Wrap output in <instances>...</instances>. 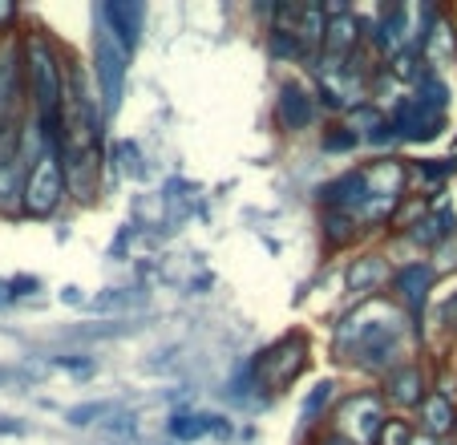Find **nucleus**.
I'll list each match as a JSON object with an SVG mask.
<instances>
[{
  "mask_svg": "<svg viewBox=\"0 0 457 445\" xmlns=\"http://www.w3.org/2000/svg\"><path fill=\"white\" fill-rule=\"evenodd\" d=\"M417 332L409 316L393 300H356L332 328V357L364 377H388L393 368L409 365Z\"/></svg>",
  "mask_w": 457,
  "mask_h": 445,
  "instance_id": "nucleus-1",
  "label": "nucleus"
},
{
  "mask_svg": "<svg viewBox=\"0 0 457 445\" xmlns=\"http://www.w3.org/2000/svg\"><path fill=\"white\" fill-rule=\"evenodd\" d=\"M21 57H25L29 113L41 122L49 142L61 146V113H65V78H70V65L61 57L57 41L37 25L29 33H21Z\"/></svg>",
  "mask_w": 457,
  "mask_h": 445,
  "instance_id": "nucleus-2",
  "label": "nucleus"
},
{
  "mask_svg": "<svg viewBox=\"0 0 457 445\" xmlns=\"http://www.w3.org/2000/svg\"><path fill=\"white\" fill-rule=\"evenodd\" d=\"M89 53H94L89 73H94L97 97H102V105H105V118L113 122V113L121 110V97H126L129 61H134V57H129V53L118 45V37H113L110 25L97 17V9H94V37H89Z\"/></svg>",
  "mask_w": 457,
  "mask_h": 445,
  "instance_id": "nucleus-3",
  "label": "nucleus"
},
{
  "mask_svg": "<svg viewBox=\"0 0 457 445\" xmlns=\"http://www.w3.org/2000/svg\"><path fill=\"white\" fill-rule=\"evenodd\" d=\"M70 198V179H65V163H61V146H49L25 179V219H53L61 203Z\"/></svg>",
  "mask_w": 457,
  "mask_h": 445,
  "instance_id": "nucleus-4",
  "label": "nucleus"
},
{
  "mask_svg": "<svg viewBox=\"0 0 457 445\" xmlns=\"http://www.w3.org/2000/svg\"><path fill=\"white\" fill-rule=\"evenodd\" d=\"M303 365H308V340H303L300 332L279 336L276 344H268V348L251 360V368H255V377H259V389H268V393H284L303 373Z\"/></svg>",
  "mask_w": 457,
  "mask_h": 445,
  "instance_id": "nucleus-5",
  "label": "nucleus"
},
{
  "mask_svg": "<svg viewBox=\"0 0 457 445\" xmlns=\"http://www.w3.org/2000/svg\"><path fill=\"white\" fill-rule=\"evenodd\" d=\"M29 113L25 94V57H21V33L0 41V134L17 126Z\"/></svg>",
  "mask_w": 457,
  "mask_h": 445,
  "instance_id": "nucleus-6",
  "label": "nucleus"
},
{
  "mask_svg": "<svg viewBox=\"0 0 457 445\" xmlns=\"http://www.w3.org/2000/svg\"><path fill=\"white\" fill-rule=\"evenodd\" d=\"M433 283H437V272H433L429 259L401 264L397 272H393V283H388V288H393V304L409 316V324H413L417 336H421V320H425V304H429Z\"/></svg>",
  "mask_w": 457,
  "mask_h": 445,
  "instance_id": "nucleus-7",
  "label": "nucleus"
},
{
  "mask_svg": "<svg viewBox=\"0 0 457 445\" xmlns=\"http://www.w3.org/2000/svg\"><path fill=\"white\" fill-rule=\"evenodd\" d=\"M388 421V405L380 393H353L337 409V433H345L356 445H377L380 425Z\"/></svg>",
  "mask_w": 457,
  "mask_h": 445,
  "instance_id": "nucleus-8",
  "label": "nucleus"
},
{
  "mask_svg": "<svg viewBox=\"0 0 457 445\" xmlns=\"http://www.w3.org/2000/svg\"><path fill=\"white\" fill-rule=\"evenodd\" d=\"M429 393H433L429 373H425L417 360H409V365L393 368V373L385 377V385H380V397H385V405H393V409H401V413L421 409Z\"/></svg>",
  "mask_w": 457,
  "mask_h": 445,
  "instance_id": "nucleus-9",
  "label": "nucleus"
},
{
  "mask_svg": "<svg viewBox=\"0 0 457 445\" xmlns=\"http://www.w3.org/2000/svg\"><path fill=\"white\" fill-rule=\"evenodd\" d=\"M369 198H377V195H372V187H369L364 166H353V171H345L316 187V203L324 206V211H353L356 214Z\"/></svg>",
  "mask_w": 457,
  "mask_h": 445,
  "instance_id": "nucleus-10",
  "label": "nucleus"
},
{
  "mask_svg": "<svg viewBox=\"0 0 457 445\" xmlns=\"http://www.w3.org/2000/svg\"><path fill=\"white\" fill-rule=\"evenodd\" d=\"M316 113H320L316 89H308L303 81H295V78L279 86L276 122L287 130V134H303V130H312V126H316Z\"/></svg>",
  "mask_w": 457,
  "mask_h": 445,
  "instance_id": "nucleus-11",
  "label": "nucleus"
},
{
  "mask_svg": "<svg viewBox=\"0 0 457 445\" xmlns=\"http://www.w3.org/2000/svg\"><path fill=\"white\" fill-rule=\"evenodd\" d=\"M97 17L110 25V33L118 37V45L134 57L146 33V4L138 0H110V4H97Z\"/></svg>",
  "mask_w": 457,
  "mask_h": 445,
  "instance_id": "nucleus-12",
  "label": "nucleus"
},
{
  "mask_svg": "<svg viewBox=\"0 0 457 445\" xmlns=\"http://www.w3.org/2000/svg\"><path fill=\"white\" fill-rule=\"evenodd\" d=\"M393 272H397V267L388 264L385 256L369 251V256H356L353 264H348L345 288L353 291V300H372V296H380V288H385V283H393Z\"/></svg>",
  "mask_w": 457,
  "mask_h": 445,
  "instance_id": "nucleus-13",
  "label": "nucleus"
},
{
  "mask_svg": "<svg viewBox=\"0 0 457 445\" xmlns=\"http://www.w3.org/2000/svg\"><path fill=\"white\" fill-rule=\"evenodd\" d=\"M453 235H457V211L449 203H441V206H433L417 227H409L405 239L413 243V248H421V251H437L441 243H449Z\"/></svg>",
  "mask_w": 457,
  "mask_h": 445,
  "instance_id": "nucleus-14",
  "label": "nucleus"
},
{
  "mask_svg": "<svg viewBox=\"0 0 457 445\" xmlns=\"http://www.w3.org/2000/svg\"><path fill=\"white\" fill-rule=\"evenodd\" d=\"M215 425H219V413L211 409H179L166 421V437H170V445H195L215 437Z\"/></svg>",
  "mask_w": 457,
  "mask_h": 445,
  "instance_id": "nucleus-15",
  "label": "nucleus"
},
{
  "mask_svg": "<svg viewBox=\"0 0 457 445\" xmlns=\"http://www.w3.org/2000/svg\"><path fill=\"white\" fill-rule=\"evenodd\" d=\"M453 425H457L453 397H441V393L425 397V405L417 409V433L433 437V441H449V437H453Z\"/></svg>",
  "mask_w": 457,
  "mask_h": 445,
  "instance_id": "nucleus-16",
  "label": "nucleus"
},
{
  "mask_svg": "<svg viewBox=\"0 0 457 445\" xmlns=\"http://www.w3.org/2000/svg\"><path fill=\"white\" fill-rule=\"evenodd\" d=\"M324 33H328V9L324 4H295V37L308 49L312 65H316L320 49H324Z\"/></svg>",
  "mask_w": 457,
  "mask_h": 445,
  "instance_id": "nucleus-17",
  "label": "nucleus"
},
{
  "mask_svg": "<svg viewBox=\"0 0 457 445\" xmlns=\"http://www.w3.org/2000/svg\"><path fill=\"white\" fill-rule=\"evenodd\" d=\"M86 308L89 312H102V316H113V312L129 316V312H146L150 308V296H146V288H105V291H97V296H89ZM113 320H118V316H113Z\"/></svg>",
  "mask_w": 457,
  "mask_h": 445,
  "instance_id": "nucleus-18",
  "label": "nucleus"
},
{
  "mask_svg": "<svg viewBox=\"0 0 457 445\" xmlns=\"http://www.w3.org/2000/svg\"><path fill=\"white\" fill-rule=\"evenodd\" d=\"M121 413H126V405H121L118 397H105V401H81V405H70V409H65V425L102 429V425H110L113 417H121Z\"/></svg>",
  "mask_w": 457,
  "mask_h": 445,
  "instance_id": "nucleus-19",
  "label": "nucleus"
},
{
  "mask_svg": "<svg viewBox=\"0 0 457 445\" xmlns=\"http://www.w3.org/2000/svg\"><path fill=\"white\" fill-rule=\"evenodd\" d=\"M142 320L138 316H118V320H102V324H81V328H70L65 340H86V344H97V340H121V336H134L142 332Z\"/></svg>",
  "mask_w": 457,
  "mask_h": 445,
  "instance_id": "nucleus-20",
  "label": "nucleus"
},
{
  "mask_svg": "<svg viewBox=\"0 0 457 445\" xmlns=\"http://www.w3.org/2000/svg\"><path fill=\"white\" fill-rule=\"evenodd\" d=\"M320 231H324V243H328L332 251L348 248V243H356V235L364 231V222L356 219L353 211H324L320 214Z\"/></svg>",
  "mask_w": 457,
  "mask_h": 445,
  "instance_id": "nucleus-21",
  "label": "nucleus"
},
{
  "mask_svg": "<svg viewBox=\"0 0 457 445\" xmlns=\"http://www.w3.org/2000/svg\"><path fill=\"white\" fill-rule=\"evenodd\" d=\"M105 163H113V174H118V179H129V182L146 179V158H142V146L134 142V138L113 142V150L105 155Z\"/></svg>",
  "mask_w": 457,
  "mask_h": 445,
  "instance_id": "nucleus-22",
  "label": "nucleus"
},
{
  "mask_svg": "<svg viewBox=\"0 0 457 445\" xmlns=\"http://www.w3.org/2000/svg\"><path fill=\"white\" fill-rule=\"evenodd\" d=\"M332 401H337V381H316V385L303 393V401H300V429L320 425L324 413L332 409Z\"/></svg>",
  "mask_w": 457,
  "mask_h": 445,
  "instance_id": "nucleus-23",
  "label": "nucleus"
},
{
  "mask_svg": "<svg viewBox=\"0 0 457 445\" xmlns=\"http://www.w3.org/2000/svg\"><path fill=\"white\" fill-rule=\"evenodd\" d=\"M268 49H271V57L284 61V65H303V61H308V49L300 45L295 29H271V33H268Z\"/></svg>",
  "mask_w": 457,
  "mask_h": 445,
  "instance_id": "nucleus-24",
  "label": "nucleus"
},
{
  "mask_svg": "<svg viewBox=\"0 0 457 445\" xmlns=\"http://www.w3.org/2000/svg\"><path fill=\"white\" fill-rule=\"evenodd\" d=\"M417 441V425L409 417H401V413H388V421L380 425L377 433V445H413Z\"/></svg>",
  "mask_w": 457,
  "mask_h": 445,
  "instance_id": "nucleus-25",
  "label": "nucleus"
},
{
  "mask_svg": "<svg viewBox=\"0 0 457 445\" xmlns=\"http://www.w3.org/2000/svg\"><path fill=\"white\" fill-rule=\"evenodd\" d=\"M413 171H417V179H425V182H433V187H441V182H445L449 174L457 171V163H453V158H425V163H417Z\"/></svg>",
  "mask_w": 457,
  "mask_h": 445,
  "instance_id": "nucleus-26",
  "label": "nucleus"
},
{
  "mask_svg": "<svg viewBox=\"0 0 457 445\" xmlns=\"http://www.w3.org/2000/svg\"><path fill=\"white\" fill-rule=\"evenodd\" d=\"M320 146H324V155H345V150H356V146H361V138H356L348 126H337L320 138Z\"/></svg>",
  "mask_w": 457,
  "mask_h": 445,
  "instance_id": "nucleus-27",
  "label": "nucleus"
},
{
  "mask_svg": "<svg viewBox=\"0 0 457 445\" xmlns=\"http://www.w3.org/2000/svg\"><path fill=\"white\" fill-rule=\"evenodd\" d=\"M49 365L53 368H61V373H78V377H89V373H97V360L94 357H65V352H61V357H49Z\"/></svg>",
  "mask_w": 457,
  "mask_h": 445,
  "instance_id": "nucleus-28",
  "label": "nucleus"
},
{
  "mask_svg": "<svg viewBox=\"0 0 457 445\" xmlns=\"http://www.w3.org/2000/svg\"><path fill=\"white\" fill-rule=\"evenodd\" d=\"M97 433H105V437H121V441H134V437H138V417H134V413H121V417H113L110 425H102Z\"/></svg>",
  "mask_w": 457,
  "mask_h": 445,
  "instance_id": "nucleus-29",
  "label": "nucleus"
},
{
  "mask_svg": "<svg viewBox=\"0 0 457 445\" xmlns=\"http://www.w3.org/2000/svg\"><path fill=\"white\" fill-rule=\"evenodd\" d=\"M33 381H41V373H33V368H12V365H0V389L33 385Z\"/></svg>",
  "mask_w": 457,
  "mask_h": 445,
  "instance_id": "nucleus-30",
  "label": "nucleus"
},
{
  "mask_svg": "<svg viewBox=\"0 0 457 445\" xmlns=\"http://www.w3.org/2000/svg\"><path fill=\"white\" fill-rule=\"evenodd\" d=\"M41 291V280L37 275H12L9 280V300H33Z\"/></svg>",
  "mask_w": 457,
  "mask_h": 445,
  "instance_id": "nucleus-31",
  "label": "nucleus"
},
{
  "mask_svg": "<svg viewBox=\"0 0 457 445\" xmlns=\"http://www.w3.org/2000/svg\"><path fill=\"white\" fill-rule=\"evenodd\" d=\"M441 324H445L449 336H457V291H449L445 300H441Z\"/></svg>",
  "mask_w": 457,
  "mask_h": 445,
  "instance_id": "nucleus-32",
  "label": "nucleus"
},
{
  "mask_svg": "<svg viewBox=\"0 0 457 445\" xmlns=\"http://www.w3.org/2000/svg\"><path fill=\"white\" fill-rule=\"evenodd\" d=\"M17 21H21L17 4H0V41H4V37H12V25H17Z\"/></svg>",
  "mask_w": 457,
  "mask_h": 445,
  "instance_id": "nucleus-33",
  "label": "nucleus"
},
{
  "mask_svg": "<svg viewBox=\"0 0 457 445\" xmlns=\"http://www.w3.org/2000/svg\"><path fill=\"white\" fill-rule=\"evenodd\" d=\"M61 304H78V308H86L89 296H81V288H61Z\"/></svg>",
  "mask_w": 457,
  "mask_h": 445,
  "instance_id": "nucleus-34",
  "label": "nucleus"
},
{
  "mask_svg": "<svg viewBox=\"0 0 457 445\" xmlns=\"http://www.w3.org/2000/svg\"><path fill=\"white\" fill-rule=\"evenodd\" d=\"M316 445H356V441H348L345 433H337V429H332V433H324V437H320Z\"/></svg>",
  "mask_w": 457,
  "mask_h": 445,
  "instance_id": "nucleus-35",
  "label": "nucleus"
},
{
  "mask_svg": "<svg viewBox=\"0 0 457 445\" xmlns=\"http://www.w3.org/2000/svg\"><path fill=\"white\" fill-rule=\"evenodd\" d=\"M4 304H12L9 300V280H0V308H4Z\"/></svg>",
  "mask_w": 457,
  "mask_h": 445,
  "instance_id": "nucleus-36",
  "label": "nucleus"
},
{
  "mask_svg": "<svg viewBox=\"0 0 457 445\" xmlns=\"http://www.w3.org/2000/svg\"><path fill=\"white\" fill-rule=\"evenodd\" d=\"M413 445H441V441H433V437H425V433H417V441Z\"/></svg>",
  "mask_w": 457,
  "mask_h": 445,
  "instance_id": "nucleus-37",
  "label": "nucleus"
},
{
  "mask_svg": "<svg viewBox=\"0 0 457 445\" xmlns=\"http://www.w3.org/2000/svg\"><path fill=\"white\" fill-rule=\"evenodd\" d=\"M441 445H457V441H441Z\"/></svg>",
  "mask_w": 457,
  "mask_h": 445,
  "instance_id": "nucleus-38",
  "label": "nucleus"
}]
</instances>
